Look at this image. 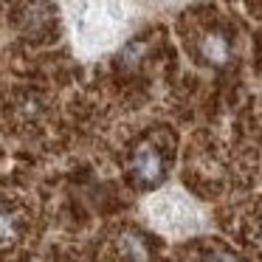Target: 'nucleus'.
<instances>
[{"label":"nucleus","instance_id":"20e7f679","mask_svg":"<svg viewBox=\"0 0 262 262\" xmlns=\"http://www.w3.org/2000/svg\"><path fill=\"white\" fill-rule=\"evenodd\" d=\"M20 231V217L14 214L12 206L0 203V243H12Z\"/></svg>","mask_w":262,"mask_h":262},{"label":"nucleus","instance_id":"f03ea898","mask_svg":"<svg viewBox=\"0 0 262 262\" xmlns=\"http://www.w3.org/2000/svg\"><path fill=\"white\" fill-rule=\"evenodd\" d=\"M231 37L223 29H206L198 40V54L206 65H226L231 59Z\"/></svg>","mask_w":262,"mask_h":262},{"label":"nucleus","instance_id":"7ed1b4c3","mask_svg":"<svg viewBox=\"0 0 262 262\" xmlns=\"http://www.w3.org/2000/svg\"><path fill=\"white\" fill-rule=\"evenodd\" d=\"M116 245H119L121 262H149L152 259V243H149L147 234L136 231V228H127Z\"/></svg>","mask_w":262,"mask_h":262},{"label":"nucleus","instance_id":"39448f33","mask_svg":"<svg viewBox=\"0 0 262 262\" xmlns=\"http://www.w3.org/2000/svg\"><path fill=\"white\" fill-rule=\"evenodd\" d=\"M203 262H243V256H237L228 248H211L203 254Z\"/></svg>","mask_w":262,"mask_h":262},{"label":"nucleus","instance_id":"f257e3e1","mask_svg":"<svg viewBox=\"0 0 262 262\" xmlns=\"http://www.w3.org/2000/svg\"><path fill=\"white\" fill-rule=\"evenodd\" d=\"M130 175H133V181L144 189L158 186L166 178V158H164V152H161V147H155V144H141V147L133 149Z\"/></svg>","mask_w":262,"mask_h":262}]
</instances>
